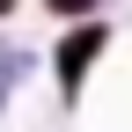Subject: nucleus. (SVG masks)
<instances>
[{"instance_id": "f257e3e1", "label": "nucleus", "mask_w": 132, "mask_h": 132, "mask_svg": "<svg viewBox=\"0 0 132 132\" xmlns=\"http://www.w3.org/2000/svg\"><path fill=\"white\" fill-rule=\"evenodd\" d=\"M95 44H103V29H81V37L59 52V81H66V88H73V81H81V66L95 59Z\"/></svg>"}, {"instance_id": "f03ea898", "label": "nucleus", "mask_w": 132, "mask_h": 132, "mask_svg": "<svg viewBox=\"0 0 132 132\" xmlns=\"http://www.w3.org/2000/svg\"><path fill=\"white\" fill-rule=\"evenodd\" d=\"M81 7H88V0H52V15H81Z\"/></svg>"}, {"instance_id": "7ed1b4c3", "label": "nucleus", "mask_w": 132, "mask_h": 132, "mask_svg": "<svg viewBox=\"0 0 132 132\" xmlns=\"http://www.w3.org/2000/svg\"><path fill=\"white\" fill-rule=\"evenodd\" d=\"M7 7H15V0H0V15H7Z\"/></svg>"}]
</instances>
